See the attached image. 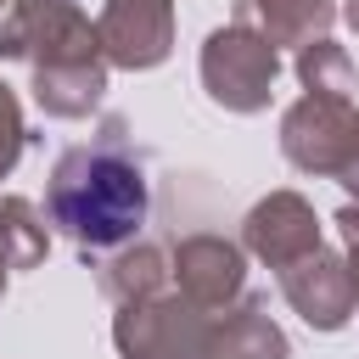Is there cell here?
Returning a JSON list of instances; mask_svg holds the SVG:
<instances>
[{"label":"cell","mask_w":359,"mask_h":359,"mask_svg":"<svg viewBox=\"0 0 359 359\" xmlns=\"http://www.w3.org/2000/svg\"><path fill=\"white\" fill-rule=\"evenodd\" d=\"M337 236H342V258H348V275H353V286H359V202H348V208H337Z\"/></svg>","instance_id":"2e32d148"},{"label":"cell","mask_w":359,"mask_h":359,"mask_svg":"<svg viewBox=\"0 0 359 359\" xmlns=\"http://www.w3.org/2000/svg\"><path fill=\"white\" fill-rule=\"evenodd\" d=\"M0 56L28 67V90L50 118H90L107 95V50L73 0H11L0 17Z\"/></svg>","instance_id":"7a4b0ae2"},{"label":"cell","mask_w":359,"mask_h":359,"mask_svg":"<svg viewBox=\"0 0 359 359\" xmlns=\"http://www.w3.org/2000/svg\"><path fill=\"white\" fill-rule=\"evenodd\" d=\"M280 79V56L275 45H264L247 28H213L202 45V90L224 107V112H264Z\"/></svg>","instance_id":"5b68a950"},{"label":"cell","mask_w":359,"mask_h":359,"mask_svg":"<svg viewBox=\"0 0 359 359\" xmlns=\"http://www.w3.org/2000/svg\"><path fill=\"white\" fill-rule=\"evenodd\" d=\"M146 202H151L146 196V157L129 140L123 118H107L90 146L62 151V163L50 168V185H45L50 224L84 258H107V252L129 247L135 230L146 224Z\"/></svg>","instance_id":"6da1fadb"},{"label":"cell","mask_w":359,"mask_h":359,"mask_svg":"<svg viewBox=\"0 0 359 359\" xmlns=\"http://www.w3.org/2000/svg\"><path fill=\"white\" fill-rule=\"evenodd\" d=\"M348 22H353V34H359V0H348Z\"/></svg>","instance_id":"ac0fdd59"},{"label":"cell","mask_w":359,"mask_h":359,"mask_svg":"<svg viewBox=\"0 0 359 359\" xmlns=\"http://www.w3.org/2000/svg\"><path fill=\"white\" fill-rule=\"evenodd\" d=\"M241 241L252 258H264L275 275L297 258H309L320 247V219L297 191H269L264 202H252V213L241 219Z\"/></svg>","instance_id":"9c48e42d"},{"label":"cell","mask_w":359,"mask_h":359,"mask_svg":"<svg viewBox=\"0 0 359 359\" xmlns=\"http://www.w3.org/2000/svg\"><path fill=\"white\" fill-rule=\"evenodd\" d=\"M112 342L123 359H208L213 353V314L168 286L157 297L123 303L112 320Z\"/></svg>","instance_id":"277c9868"},{"label":"cell","mask_w":359,"mask_h":359,"mask_svg":"<svg viewBox=\"0 0 359 359\" xmlns=\"http://www.w3.org/2000/svg\"><path fill=\"white\" fill-rule=\"evenodd\" d=\"M297 79H303V90H320V95H353L359 90V73H353V62L337 39L303 45L297 50Z\"/></svg>","instance_id":"5bb4252c"},{"label":"cell","mask_w":359,"mask_h":359,"mask_svg":"<svg viewBox=\"0 0 359 359\" xmlns=\"http://www.w3.org/2000/svg\"><path fill=\"white\" fill-rule=\"evenodd\" d=\"M280 151L303 174L342 180L353 168V157H359V101L303 90L280 118Z\"/></svg>","instance_id":"3957f363"},{"label":"cell","mask_w":359,"mask_h":359,"mask_svg":"<svg viewBox=\"0 0 359 359\" xmlns=\"http://www.w3.org/2000/svg\"><path fill=\"white\" fill-rule=\"evenodd\" d=\"M168 264H174V292L191 297V303L208 309V314L230 309V303L241 297V286H247V258H241V247L224 241V236H213V230L180 236L174 252H168Z\"/></svg>","instance_id":"8992f818"},{"label":"cell","mask_w":359,"mask_h":359,"mask_svg":"<svg viewBox=\"0 0 359 359\" xmlns=\"http://www.w3.org/2000/svg\"><path fill=\"white\" fill-rule=\"evenodd\" d=\"M337 185H342V191H348V196H353V202H359V157H353V168H348V174H342V180H337Z\"/></svg>","instance_id":"e0dca14e"},{"label":"cell","mask_w":359,"mask_h":359,"mask_svg":"<svg viewBox=\"0 0 359 359\" xmlns=\"http://www.w3.org/2000/svg\"><path fill=\"white\" fill-rule=\"evenodd\" d=\"M174 286V264H168V252L163 247H151V241H129V247H118V252H107L101 258V292L123 309V303H140V297H157V292H168Z\"/></svg>","instance_id":"7c38bea8"},{"label":"cell","mask_w":359,"mask_h":359,"mask_svg":"<svg viewBox=\"0 0 359 359\" xmlns=\"http://www.w3.org/2000/svg\"><path fill=\"white\" fill-rule=\"evenodd\" d=\"M45 252H50V230L34 213V202L0 196V292H6L11 269H34V264H45Z\"/></svg>","instance_id":"4fadbf2b"},{"label":"cell","mask_w":359,"mask_h":359,"mask_svg":"<svg viewBox=\"0 0 359 359\" xmlns=\"http://www.w3.org/2000/svg\"><path fill=\"white\" fill-rule=\"evenodd\" d=\"M95 34L112 67L146 73L174 50V0H107L95 17Z\"/></svg>","instance_id":"52a82bcc"},{"label":"cell","mask_w":359,"mask_h":359,"mask_svg":"<svg viewBox=\"0 0 359 359\" xmlns=\"http://www.w3.org/2000/svg\"><path fill=\"white\" fill-rule=\"evenodd\" d=\"M208 359H292L286 331L269 320L264 297H241L236 309L213 314V353Z\"/></svg>","instance_id":"8fae6325"},{"label":"cell","mask_w":359,"mask_h":359,"mask_svg":"<svg viewBox=\"0 0 359 359\" xmlns=\"http://www.w3.org/2000/svg\"><path fill=\"white\" fill-rule=\"evenodd\" d=\"M0 11H11V0H0Z\"/></svg>","instance_id":"d6986e66"},{"label":"cell","mask_w":359,"mask_h":359,"mask_svg":"<svg viewBox=\"0 0 359 359\" xmlns=\"http://www.w3.org/2000/svg\"><path fill=\"white\" fill-rule=\"evenodd\" d=\"M22 140H28V129H22V107H17L11 84L0 79V174H11V168H17Z\"/></svg>","instance_id":"9a60e30c"},{"label":"cell","mask_w":359,"mask_h":359,"mask_svg":"<svg viewBox=\"0 0 359 359\" xmlns=\"http://www.w3.org/2000/svg\"><path fill=\"white\" fill-rule=\"evenodd\" d=\"M230 22L258 34L264 45H314V39H331V22H337V6L331 0H236L230 6Z\"/></svg>","instance_id":"30bf717a"},{"label":"cell","mask_w":359,"mask_h":359,"mask_svg":"<svg viewBox=\"0 0 359 359\" xmlns=\"http://www.w3.org/2000/svg\"><path fill=\"white\" fill-rule=\"evenodd\" d=\"M280 292L314 331H342L353 320V309H359V286L348 275V258L331 252V247H314L309 258L286 264L280 269Z\"/></svg>","instance_id":"ba28073f"}]
</instances>
